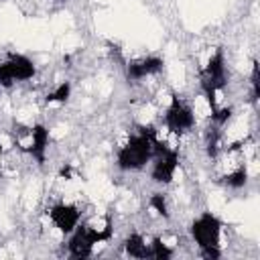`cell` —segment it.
Instances as JSON below:
<instances>
[{
    "label": "cell",
    "mask_w": 260,
    "mask_h": 260,
    "mask_svg": "<svg viewBox=\"0 0 260 260\" xmlns=\"http://www.w3.org/2000/svg\"><path fill=\"white\" fill-rule=\"evenodd\" d=\"M156 130L152 126H140L136 134L128 138V142L118 150L116 154V165L120 171H138L142 169L154 152V142H156Z\"/></svg>",
    "instance_id": "cell-1"
},
{
    "label": "cell",
    "mask_w": 260,
    "mask_h": 260,
    "mask_svg": "<svg viewBox=\"0 0 260 260\" xmlns=\"http://www.w3.org/2000/svg\"><path fill=\"white\" fill-rule=\"evenodd\" d=\"M112 236V223L108 221L102 230H95V228H89V225H79L73 230L71 238H69V256L71 258H77V260H83V258H89L91 252H93V246L100 244V242H106L110 240Z\"/></svg>",
    "instance_id": "cell-2"
},
{
    "label": "cell",
    "mask_w": 260,
    "mask_h": 260,
    "mask_svg": "<svg viewBox=\"0 0 260 260\" xmlns=\"http://www.w3.org/2000/svg\"><path fill=\"white\" fill-rule=\"evenodd\" d=\"M152 181L154 183H171L173 181V175L179 167V152L175 148H169L165 142L156 140L154 142V152H152Z\"/></svg>",
    "instance_id": "cell-3"
},
{
    "label": "cell",
    "mask_w": 260,
    "mask_h": 260,
    "mask_svg": "<svg viewBox=\"0 0 260 260\" xmlns=\"http://www.w3.org/2000/svg\"><path fill=\"white\" fill-rule=\"evenodd\" d=\"M191 236L195 244L201 248H211L219 246V236H221V219L213 215L211 211H203L193 223H191Z\"/></svg>",
    "instance_id": "cell-4"
},
{
    "label": "cell",
    "mask_w": 260,
    "mask_h": 260,
    "mask_svg": "<svg viewBox=\"0 0 260 260\" xmlns=\"http://www.w3.org/2000/svg\"><path fill=\"white\" fill-rule=\"evenodd\" d=\"M195 124V114L191 110V106H187L179 95L171 98V104L165 112V126L169 128V132L173 134H183L189 132Z\"/></svg>",
    "instance_id": "cell-5"
},
{
    "label": "cell",
    "mask_w": 260,
    "mask_h": 260,
    "mask_svg": "<svg viewBox=\"0 0 260 260\" xmlns=\"http://www.w3.org/2000/svg\"><path fill=\"white\" fill-rule=\"evenodd\" d=\"M205 85H211L215 91H221L228 85V71H225V57H223V49L217 47L215 53L209 57L205 69L201 71V81Z\"/></svg>",
    "instance_id": "cell-6"
},
{
    "label": "cell",
    "mask_w": 260,
    "mask_h": 260,
    "mask_svg": "<svg viewBox=\"0 0 260 260\" xmlns=\"http://www.w3.org/2000/svg\"><path fill=\"white\" fill-rule=\"evenodd\" d=\"M49 215H51L53 225L59 232H63V234H71L77 228V223H79V209L75 205H69V203H57V205H53L51 211H49Z\"/></svg>",
    "instance_id": "cell-7"
},
{
    "label": "cell",
    "mask_w": 260,
    "mask_h": 260,
    "mask_svg": "<svg viewBox=\"0 0 260 260\" xmlns=\"http://www.w3.org/2000/svg\"><path fill=\"white\" fill-rule=\"evenodd\" d=\"M162 65H165V61L160 57H156V55L142 57L138 61L128 63V67H126V79L128 81H140L146 75H154V73L162 71Z\"/></svg>",
    "instance_id": "cell-8"
},
{
    "label": "cell",
    "mask_w": 260,
    "mask_h": 260,
    "mask_svg": "<svg viewBox=\"0 0 260 260\" xmlns=\"http://www.w3.org/2000/svg\"><path fill=\"white\" fill-rule=\"evenodd\" d=\"M6 63L10 67V73H12L14 81H28L37 73L35 63L26 55H20V53H10L8 59H6Z\"/></svg>",
    "instance_id": "cell-9"
},
{
    "label": "cell",
    "mask_w": 260,
    "mask_h": 260,
    "mask_svg": "<svg viewBox=\"0 0 260 260\" xmlns=\"http://www.w3.org/2000/svg\"><path fill=\"white\" fill-rule=\"evenodd\" d=\"M47 144H49V130L47 126L43 124H35L30 128V144L26 148L28 154H32V158L43 165L45 162V150H47Z\"/></svg>",
    "instance_id": "cell-10"
},
{
    "label": "cell",
    "mask_w": 260,
    "mask_h": 260,
    "mask_svg": "<svg viewBox=\"0 0 260 260\" xmlns=\"http://www.w3.org/2000/svg\"><path fill=\"white\" fill-rule=\"evenodd\" d=\"M124 252L132 258H148L150 256V246L144 242V238L140 234H130L124 240Z\"/></svg>",
    "instance_id": "cell-11"
},
{
    "label": "cell",
    "mask_w": 260,
    "mask_h": 260,
    "mask_svg": "<svg viewBox=\"0 0 260 260\" xmlns=\"http://www.w3.org/2000/svg\"><path fill=\"white\" fill-rule=\"evenodd\" d=\"M246 181H248V171L244 167H240V169L228 173L225 177H221V183L230 189H242L246 185Z\"/></svg>",
    "instance_id": "cell-12"
},
{
    "label": "cell",
    "mask_w": 260,
    "mask_h": 260,
    "mask_svg": "<svg viewBox=\"0 0 260 260\" xmlns=\"http://www.w3.org/2000/svg\"><path fill=\"white\" fill-rule=\"evenodd\" d=\"M71 95V83L69 81H63L55 87V91H51L47 95V102H57V104H65Z\"/></svg>",
    "instance_id": "cell-13"
},
{
    "label": "cell",
    "mask_w": 260,
    "mask_h": 260,
    "mask_svg": "<svg viewBox=\"0 0 260 260\" xmlns=\"http://www.w3.org/2000/svg\"><path fill=\"white\" fill-rule=\"evenodd\" d=\"M150 256L156 258V260H169L173 256V250L160 238H154L152 244H150Z\"/></svg>",
    "instance_id": "cell-14"
},
{
    "label": "cell",
    "mask_w": 260,
    "mask_h": 260,
    "mask_svg": "<svg viewBox=\"0 0 260 260\" xmlns=\"http://www.w3.org/2000/svg\"><path fill=\"white\" fill-rule=\"evenodd\" d=\"M205 150H207L209 158L217 156V150H219V132H217V128H209L207 140H205Z\"/></svg>",
    "instance_id": "cell-15"
},
{
    "label": "cell",
    "mask_w": 260,
    "mask_h": 260,
    "mask_svg": "<svg viewBox=\"0 0 260 260\" xmlns=\"http://www.w3.org/2000/svg\"><path fill=\"white\" fill-rule=\"evenodd\" d=\"M150 207H152L160 217H165V219L171 217L169 207H167V199H165L162 193H152V195H150Z\"/></svg>",
    "instance_id": "cell-16"
},
{
    "label": "cell",
    "mask_w": 260,
    "mask_h": 260,
    "mask_svg": "<svg viewBox=\"0 0 260 260\" xmlns=\"http://www.w3.org/2000/svg\"><path fill=\"white\" fill-rule=\"evenodd\" d=\"M250 85H252V104L258 102L260 95V73H258V63H252V75H250Z\"/></svg>",
    "instance_id": "cell-17"
},
{
    "label": "cell",
    "mask_w": 260,
    "mask_h": 260,
    "mask_svg": "<svg viewBox=\"0 0 260 260\" xmlns=\"http://www.w3.org/2000/svg\"><path fill=\"white\" fill-rule=\"evenodd\" d=\"M232 112H234V110H232L230 106H228V108H221V110L217 108L215 112H211V120H213V124H215V126H223V124L232 118Z\"/></svg>",
    "instance_id": "cell-18"
},
{
    "label": "cell",
    "mask_w": 260,
    "mask_h": 260,
    "mask_svg": "<svg viewBox=\"0 0 260 260\" xmlns=\"http://www.w3.org/2000/svg\"><path fill=\"white\" fill-rule=\"evenodd\" d=\"M12 83H14V77L10 73V67L6 61H2L0 63V87H12Z\"/></svg>",
    "instance_id": "cell-19"
},
{
    "label": "cell",
    "mask_w": 260,
    "mask_h": 260,
    "mask_svg": "<svg viewBox=\"0 0 260 260\" xmlns=\"http://www.w3.org/2000/svg\"><path fill=\"white\" fill-rule=\"evenodd\" d=\"M59 175H61V177H65V179H69V177H71V169H69V167H63Z\"/></svg>",
    "instance_id": "cell-20"
},
{
    "label": "cell",
    "mask_w": 260,
    "mask_h": 260,
    "mask_svg": "<svg viewBox=\"0 0 260 260\" xmlns=\"http://www.w3.org/2000/svg\"><path fill=\"white\" fill-rule=\"evenodd\" d=\"M55 2H65V0H55Z\"/></svg>",
    "instance_id": "cell-21"
}]
</instances>
